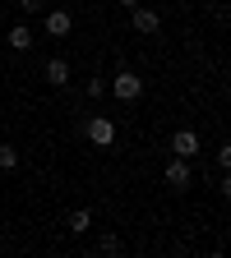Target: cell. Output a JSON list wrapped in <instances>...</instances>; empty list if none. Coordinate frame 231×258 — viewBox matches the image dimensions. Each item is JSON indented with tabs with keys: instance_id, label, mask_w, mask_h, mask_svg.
Masks as SVG:
<instances>
[{
	"instance_id": "ba28073f",
	"label": "cell",
	"mask_w": 231,
	"mask_h": 258,
	"mask_svg": "<svg viewBox=\"0 0 231 258\" xmlns=\"http://www.w3.org/2000/svg\"><path fill=\"white\" fill-rule=\"evenodd\" d=\"M5 42H10V51H19V55H23V51H32V46H37V42H32V28H28V23H14Z\"/></svg>"
},
{
	"instance_id": "7c38bea8",
	"label": "cell",
	"mask_w": 231,
	"mask_h": 258,
	"mask_svg": "<svg viewBox=\"0 0 231 258\" xmlns=\"http://www.w3.org/2000/svg\"><path fill=\"white\" fill-rule=\"evenodd\" d=\"M97 249H102V253H120V240H116V235H102V240H97Z\"/></svg>"
},
{
	"instance_id": "7a4b0ae2",
	"label": "cell",
	"mask_w": 231,
	"mask_h": 258,
	"mask_svg": "<svg viewBox=\"0 0 231 258\" xmlns=\"http://www.w3.org/2000/svg\"><path fill=\"white\" fill-rule=\"evenodd\" d=\"M79 134L93 139L97 148H111L116 143V120L111 115H93V120H79Z\"/></svg>"
},
{
	"instance_id": "8992f818",
	"label": "cell",
	"mask_w": 231,
	"mask_h": 258,
	"mask_svg": "<svg viewBox=\"0 0 231 258\" xmlns=\"http://www.w3.org/2000/svg\"><path fill=\"white\" fill-rule=\"evenodd\" d=\"M162 180H167L171 189H190V161H185V157H171L167 171H162Z\"/></svg>"
},
{
	"instance_id": "5bb4252c",
	"label": "cell",
	"mask_w": 231,
	"mask_h": 258,
	"mask_svg": "<svg viewBox=\"0 0 231 258\" xmlns=\"http://www.w3.org/2000/svg\"><path fill=\"white\" fill-rule=\"evenodd\" d=\"M217 166H222V171H231V143H222V148H217Z\"/></svg>"
},
{
	"instance_id": "9a60e30c",
	"label": "cell",
	"mask_w": 231,
	"mask_h": 258,
	"mask_svg": "<svg viewBox=\"0 0 231 258\" xmlns=\"http://www.w3.org/2000/svg\"><path fill=\"white\" fill-rule=\"evenodd\" d=\"M120 5H125V10H134V5H144V0H120Z\"/></svg>"
},
{
	"instance_id": "52a82bcc",
	"label": "cell",
	"mask_w": 231,
	"mask_h": 258,
	"mask_svg": "<svg viewBox=\"0 0 231 258\" xmlns=\"http://www.w3.org/2000/svg\"><path fill=\"white\" fill-rule=\"evenodd\" d=\"M47 83L51 88H65V83H70V60H65V55H51L47 60Z\"/></svg>"
},
{
	"instance_id": "9c48e42d",
	"label": "cell",
	"mask_w": 231,
	"mask_h": 258,
	"mask_svg": "<svg viewBox=\"0 0 231 258\" xmlns=\"http://www.w3.org/2000/svg\"><path fill=\"white\" fill-rule=\"evenodd\" d=\"M65 231H70V235H88V231H93V208H79V212H70Z\"/></svg>"
},
{
	"instance_id": "277c9868",
	"label": "cell",
	"mask_w": 231,
	"mask_h": 258,
	"mask_svg": "<svg viewBox=\"0 0 231 258\" xmlns=\"http://www.w3.org/2000/svg\"><path fill=\"white\" fill-rule=\"evenodd\" d=\"M42 28H47V37H70V28H74V14L70 10H47V19H42Z\"/></svg>"
},
{
	"instance_id": "30bf717a",
	"label": "cell",
	"mask_w": 231,
	"mask_h": 258,
	"mask_svg": "<svg viewBox=\"0 0 231 258\" xmlns=\"http://www.w3.org/2000/svg\"><path fill=\"white\" fill-rule=\"evenodd\" d=\"M0 171H19V148L14 143H0Z\"/></svg>"
},
{
	"instance_id": "3957f363",
	"label": "cell",
	"mask_w": 231,
	"mask_h": 258,
	"mask_svg": "<svg viewBox=\"0 0 231 258\" xmlns=\"http://www.w3.org/2000/svg\"><path fill=\"white\" fill-rule=\"evenodd\" d=\"M171 152L185 157V161H194V157L204 152V143H199V134H194V129H176V134H171Z\"/></svg>"
},
{
	"instance_id": "8fae6325",
	"label": "cell",
	"mask_w": 231,
	"mask_h": 258,
	"mask_svg": "<svg viewBox=\"0 0 231 258\" xmlns=\"http://www.w3.org/2000/svg\"><path fill=\"white\" fill-rule=\"evenodd\" d=\"M97 97H107V79H88V102H97Z\"/></svg>"
},
{
	"instance_id": "6da1fadb",
	"label": "cell",
	"mask_w": 231,
	"mask_h": 258,
	"mask_svg": "<svg viewBox=\"0 0 231 258\" xmlns=\"http://www.w3.org/2000/svg\"><path fill=\"white\" fill-rule=\"evenodd\" d=\"M107 92L116 97V102H125V106H129V102H139V97H144V79H139L134 70H116V74H111V83H107Z\"/></svg>"
},
{
	"instance_id": "5b68a950",
	"label": "cell",
	"mask_w": 231,
	"mask_h": 258,
	"mask_svg": "<svg viewBox=\"0 0 231 258\" xmlns=\"http://www.w3.org/2000/svg\"><path fill=\"white\" fill-rule=\"evenodd\" d=\"M129 23H134V32H144V37H153V32L162 28L157 10H148V5H134V10H129Z\"/></svg>"
},
{
	"instance_id": "4fadbf2b",
	"label": "cell",
	"mask_w": 231,
	"mask_h": 258,
	"mask_svg": "<svg viewBox=\"0 0 231 258\" xmlns=\"http://www.w3.org/2000/svg\"><path fill=\"white\" fill-rule=\"evenodd\" d=\"M19 10H23V14H42L47 0H19Z\"/></svg>"
}]
</instances>
